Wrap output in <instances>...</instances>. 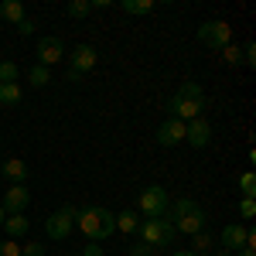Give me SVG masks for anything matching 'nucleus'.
Masks as SVG:
<instances>
[{
    "label": "nucleus",
    "mask_w": 256,
    "mask_h": 256,
    "mask_svg": "<svg viewBox=\"0 0 256 256\" xmlns=\"http://www.w3.org/2000/svg\"><path fill=\"white\" fill-rule=\"evenodd\" d=\"M205 106L208 102H205V92H202L198 82H181V89L168 102L171 116L181 120V123H188V120H195V116H205Z\"/></svg>",
    "instance_id": "obj_1"
},
{
    "label": "nucleus",
    "mask_w": 256,
    "mask_h": 256,
    "mask_svg": "<svg viewBox=\"0 0 256 256\" xmlns=\"http://www.w3.org/2000/svg\"><path fill=\"white\" fill-rule=\"evenodd\" d=\"M76 226L86 232L89 242H102L106 236L116 232V216H113L110 208H102V205H89V208H79Z\"/></svg>",
    "instance_id": "obj_2"
},
{
    "label": "nucleus",
    "mask_w": 256,
    "mask_h": 256,
    "mask_svg": "<svg viewBox=\"0 0 256 256\" xmlns=\"http://www.w3.org/2000/svg\"><path fill=\"white\" fill-rule=\"evenodd\" d=\"M168 222L174 226V232H184V236H195L205 229V212H202V205L192 202V198H181L174 202L171 208H168Z\"/></svg>",
    "instance_id": "obj_3"
},
{
    "label": "nucleus",
    "mask_w": 256,
    "mask_h": 256,
    "mask_svg": "<svg viewBox=\"0 0 256 256\" xmlns=\"http://www.w3.org/2000/svg\"><path fill=\"white\" fill-rule=\"evenodd\" d=\"M140 242H147L150 250H158V246H168L171 239L178 236L174 232V226L168 222V216L164 218H140Z\"/></svg>",
    "instance_id": "obj_4"
},
{
    "label": "nucleus",
    "mask_w": 256,
    "mask_h": 256,
    "mask_svg": "<svg viewBox=\"0 0 256 256\" xmlns=\"http://www.w3.org/2000/svg\"><path fill=\"white\" fill-rule=\"evenodd\" d=\"M76 218H79V208L76 205H65L58 212H52V216L44 218V232L52 242H62V239L72 236V229H76Z\"/></svg>",
    "instance_id": "obj_5"
},
{
    "label": "nucleus",
    "mask_w": 256,
    "mask_h": 256,
    "mask_svg": "<svg viewBox=\"0 0 256 256\" xmlns=\"http://www.w3.org/2000/svg\"><path fill=\"white\" fill-rule=\"evenodd\" d=\"M137 208H140V216H144V218H164V216H168V208H171V198H168V192H164L160 184H150V188L140 192Z\"/></svg>",
    "instance_id": "obj_6"
},
{
    "label": "nucleus",
    "mask_w": 256,
    "mask_h": 256,
    "mask_svg": "<svg viewBox=\"0 0 256 256\" xmlns=\"http://www.w3.org/2000/svg\"><path fill=\"white\" fill-rule=\"evenodd\" d=\"M218 242H222L226 253H239V250H246V246H256V232L250 226H242V222H229V226L222 229Z\"/></svg>",
    "instance_id": "obj_7"
},
{
    "label": "nucleus",
    "mask_w": 256,
    "mask_h": 256,
    "mask_svg": "<svg viewBox=\"0 0 256 256\" xmlns=\"http://www.w3.org/2000/svg\"><path fill=\"white\" fill-rule=\"evenodd\" d=\"M99 62V52L92 44H76L72 48V65H68V82H79L86 72H92Z\"/></svg>",
    "instance_id": "obj_8"
},
{
    "label": "nucleus",
    "mask_w": 256,
    "mask_h": 256,
    "mask_svg": "<svg viewBox=\"0 0 256 256\" xmlns=\"http://www.w3.org/2000/svg\"><path fill=\"white\" fill-rule=\"evenodd\" d=\"M198 41L208 44V48H226V44L232 41V28H229L226 20H205V24L198 28Z\"/></svg>",
    "instance_id": "obj_9"
},
{
    "label": "nucleus",
    "mask_w": 256,
    "mask_h": 256,
    "mask_svg": "<svg viewBox=\"0 0 256 256\" xmlns=\"http://www.w3.org/2000/svg\"><path fill=\"white\" fill-rule=\"evenodd\" d=\"M0 205H4L7 216H24V208L31 205V192H28L24 184H10V188L4 192V202H0Z\"/></svg>",
    "instance_id": "obj_10"
},
{
    "label": "nucleus",
    "mask_w": 256,
    "mask_h": 256,
    "mask_svg": "<svg viewBox=\"0 0 256 256\" xmlns=\"http://www.w3.org/2000/svg\"><path fill=\"white\" fill-rule=\"evenodd\" d=\"M184 140L192 144V147H208V140H212V123L205 116H195V120H188L184 123Z\"/></svg>",
    "instance_id": "obj_11"
},
{
    "label": "nucleus",
    "mask_w": 256,
    "mask_h": 256,
    "mask_svg": "<svg viewBox=\"0 0 256 256\" xmlns=\"http://www.w3.org/2000/svg\"><path fill=\"white\" fill-rule=\"evenodd\" d=\"M62 58H65V44H62V38H52V34H48V38L38 41V65L48 68V65H55V62H62Z\"/></svg>",
    "instance_id": "obj_12"
},
{
    "label": "nucleus",
    "mask_w": 256,
    "mask_h": 256,
    "mask_svg": "<svg viewBox=\"0 0 256 256\" xmlns=\"http://www.w3.org/2000/svg\"><path fill=\"white\" fill-rule=\"evenodd\" d=\"M181 140H184V123L174 120V116H168L158 126V144H160V147H178Z\"/></svg>",
    "instance_id": "obj_13"
},
{
    "label": "nucleus",
    "mask_w": 256,
    "mask_h": 256,
    "mask_svg": "<svg viewBox=\"0 0 256 256\" xmlns=\"http://www.w3.org/2000/svg\"><path fill=\"white\" fill-rule=\"evenodd\" d=\"M0 174L4 178H10V184H24V181H28V164H24V160H4V164H0Z\"/></svg>",
    "instance_id": "obj_14"
},
{
    "label": "nucleus",
    "mask_w": 256,
    "mask_h": 256,
    "mask_svg": "<svg viewBox=\"0 0 256 256\" xmlns=\"http://www.w3.org/2000/svg\"><path fill=\"white\" fill-rule=\"evenodd\" d=\"M0 18L18 28L20 20L28 18V14H24V4H20V0H4V4H0Z\"/></svg>",
    "instance_id": "obj_15"
},
{
    "label": "nucleus",
    "mask_w": 256,
    "mask_h": 256,
    "mask_svg": "<svg viewBox=\"0 0 256 256\" xmlns=\"http://www.w3.org/2000/svg\"><path fill=\"white\" fill-rule=\"evenodd\" d=\"M140 229V212H134V208H123L116 216V232H123V236H130V232H137Z\"/></svg>",
    "instance_id": "obj_16"
},
{
    "label": "nucleus",
    "mask_w": 256,
    "mask_h": 256,
    "mask_svg": "<svg viewBox=\"0 0 256 256\" xmlns=\"http://www.w3.org/2000/svg\"><path fill=\"white\" fill-rule=\"evenodd\" d=\"M20 99H24V92H20V86H18V82H4V86H0V106L14 110Z\"/></svg>",
    "instance_id": "obj_17"
},
{
    "label": "nucleus",
    "mask_w": 256,
    "mask_h": 256,
    "mask_svg": "<svg viewBox=\"0 0 256 256\" xmlns=\"http://www.w3.org/2000/svg\"><path fill=\"white\" fill-rule=\"evenodd\" d=\"M4 229H7V236H10V239H20V236H28L31 222H28L24 216H7V218H4Z\"/></svg>",
    "instance_id": "obj_18"
},
{
    "label": "nucleus",
    "mask_w": 256,
    "mask_h": 256,
    "mask_svg": "<svg viewBox=\"0 0 256 256\" xmlns=\"http://www.w3.org/2000/svg\"><path fill=\"white\" fill-rule=\"evenodd\" d=\"M120 10L123 14H134V18H144L154 10V0H120Z\"/></svg>",
    "instance_id": "obj_19"
},
{
    "label": "nucleus",
    "mask_w": 256,
    "mask_h": 256,
    "mask_svg": "<svg viewBox=\"0 0 256 256\" xmlns=\"http://www.w3.org/2000/svg\"><path fill=\"white\" fill-rule=\"evenodd\" d=\"M28 82H31V86H34V89H44V86H48V82H52V72H48V68H44V65H34V68H31V72H28Z\"/></svg>",
    "instance_id": "obj_20"
},
{
    "label": "nucleus",
    "mask_w": 256,
    "mask_h": 256,
    "mask_svg": "<svg viewBox=\"0 0 256 256\" xmlns=\"http://www.w3.org/2000/svg\"><path fill=\"white\" fill-rule=\"evenodd\" d=\"M192 246H195V250H192V253H195V256L208 253V250H216V246H212V236H208V232H205V229H202V232H195V236H192Z\"/></svg>",
    "instance_id": "obj_21"
},
{
    "label": "nucleus",
    "mask_w": 256,
    "mask_h": 256,
    "mask_svg": "<svg viewBox=\"0 0 256 256\" xmlns=\"http://www.w3.org/2000/svg\"><path fill=\"white\" fill-rule=\"evenodd\" d=\"M239 192H242V198H253L256 195V174H253V171L239 174Z\"/></svg>",
    "instance_id": "obj_22"
},
{
    "label": "nucleus",
    "mask_w": 256,
    "mask_h": 256,
    "mask_svg": "<svg viewBox=\"0 0 256 256\" xmlns=\"http://www.w3.org/2000/svg\"><path fill=\"white\" fill-rule=\"evenodd\" d=\"M222 62L226 65H242V48L239 44H226L222 48Z\"/></svg>",
    "instance_id": "obj_23"
},
{
    "label": "nucleus",
    "mask_w": 256,
    "mask_h": 256,
    "mask_svg": "<svg viewBox=\"0 0 256 256\" xmlns=\"http://www.w3.org/2000/svg\"><path fill=\"white\" fill-rule=\"evenodd\" d=\"M65 10H68V18H89V14H92L89 0H72V4H68Z\"/></svg>",
    "instance_id": "obj_24"
},
{
    "label": "nucleus",
    "mask_w": 256,
    "mask_h": 256,
    "mask_svg": "<svg viewBox=\"0 0 256 256\" xmlns=\"http://www.w3.org/2000/svg\"><path fill=\"white\" fill-rule=\"evenodd\" d=\"M4 82H18V65L14 62H0V86Z\"/></svg>",
    "instance_id": "obj_25"
},
{
    "label": "nucleus",
    "mask_w": 256,
    "mask_h": 256,
    "mask_svg": "<svg viewBox=\"0 0 256 256\" xmlns=\"http://www.w3.org/2000/svg\"><path fill=\"white\" fill-rule=\"evenodd\" d=\"M0 256H20L18 239H4V242H0Z\"/></svg>",
    "instance_id": "obj_26"
},
{
    "label": "nucleus",
    "mask_w": 256,
    "mask_h": 256,
    "mask_svg": "<svg viewBox=\"0 0 256 256\" xmlns=\"http://www.w3.org/2000/svg\"><path fill=\"white\" fill-rule=\"evenodd\" d=\"M239 216H242V218H253L256 216V202H253V198H242V202H239Z\"/></svg>",
    "instance_id": "obj_27"
},
{
    "label": "nucleus",
    "mask_w": 256,
    "mask_h": 256,
    "mask_svg": "<svg viewBox=\"0 0 256 256\" xmlns=\"http://www.w3.org/2000/svg\"><path fill=\"white\" fill-rule=\"evenodd\" d=\"M20 256H44V242H28V246H20Z\"/></svg>",
    "instance_id": "obj_28"
},
{
    "label": "nucleus",
    "mask_w": 256,
    "mask_h": 256,
    "mask_svg": "<svg viewBox=\"0 0 256 256\" xmlns=\"http://www.w3.org/2000/svg\"><path fill=\"white\" fill-rule=\"evenodd\" d=\"M253 62H256V44L250 41V44L242 48V65H253Z\"/></svg>",
    "instance_id": "obj_29"
},
{
    "label": "nucleus",
    "mask_w": 256,
    "mask_h": 256,
    "mask_svg": "<svg viewBox=\"0 0 256 256\" xmlns=\"http://www.w3.org/2000/svg\"><path fill=\"white\" fill-rule=\"evenodd\" d=\"M130 256H154V250L147 242H137V246H130Z\"/></svg>",
    "instance_id": "obj_30"
},
{
    "label": "nucleus",
    "mask_w": 256,
    "mask_h": 256,
    "mask_svg": "<svg viewBox=\"0 0 256 256\" xmlns=\"http://www.w3.org/2000/svg\"><path fill=\"white\" fill-rule=\"evenodd\" d=\"M79 256H102V246H99V242H86Z\"/></svg>",
    "instance_id": "obj_31"
},
{
    "label": "nucleus",
    "mask_w": 256,
    "mask_h": 256,
    "mask_svg": "<svg viewBox=\"0 0 256 256\" xmlns=\"http://www.w3.org/2000/svg\"><path fill=\"white\" fill-rule=\"evenodd\" d=\"M18 34H24V38H28V34H34V20H31V18H24V20L18 24Z\"/></svg>",
    "instance_id": "obj_32"
},
{
    "label": "nucleus",
    "mask_w": 256,
    "mask_h": 256,
    "mask_svg": "<svg viewBox=\"0 0 256 256\" xmlns=\"http://www.w3.org/2000/svg\"><path fill=\"white\" fill-rule=\"evenodd\" d=\"M236 256H256V246H246V250H239Z\"/></svg>",
    "instance_id": "obj_33"
},
{
    "label": "nucleus",
    "mask_w": 256,
    "mask_h": 256,
    "mask_svg": "<svg viewBox=\"0 0 256 256\" xmlns=\"http://www.w3.org/2000/svg\"><path fill=\"white\" fill-rule=\"evenodd\" d=\"M216 256H236V253H226L222 246H216Z\"/></svg>",
    "instance_id": "obj_34"
},
{
    "label": "nucleus",
    "mask_w": 256,
    "mask_h": 256,
    "mask_svg": "<svg viewBox=\"0 0 256 256\" xmlns=\"http://www.w3.org/2000/svg\"><path fill=\"white\" fill-rule=\"evenodd\" d=\"M4 218H7V212H4V205H0V226H4Z\"/></svg>",
    "instance_id": "obj_35"
},
{
    "label": "nucleus",
    "mask_w": 256,
    "mask_h": 256,
    "mask_svg": "<svg viewBox=\"0 0 256 256\" xmlns=\"http://www.w3.org/2000/svg\"><path fill=\"white\" fill-rule=\"evenodd\" d=\"M171 256H195V253H171Z\"/></svg>",
    "instance_id": "obj_36"
}]
</instances>
